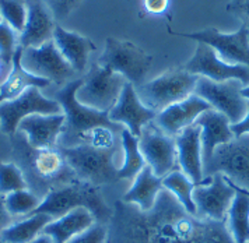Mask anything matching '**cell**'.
I'll list each match as a JSON object with an SVG mask.
<instances>
[{"label":"cell","instance_id":"1","mask_svg":"<svg viewBox=\"0 0 249 243\" xmlns=\"http://www.w3.org/2000/svg\"><path fill=\"white\" fill-rule=\"evenodd\" d=\"M111 220L109 243H235L227 222L189 214L167 189L147 212L118 201Z\"/></svg>","mask_w":249,"mask_h":243},{"label":"cell","instance_id":"2","mask_svg":"<svg viewBox=\"0 0 249 243\" xmlns=\"http://www.w3.org/2000/svg\"><path fill=\"white\" fill-rule=\"evenodd\" d=\"M13 156L23 171L28 190L44 200L53 189L79 180L59 148H34L23 133L13 136Z\"/></svg>","mask_w":249,"mask_h":243},{"label":"cell","instance_id":"3","mask_svg":"<svg viewBox=\"0 0 249 243\" xmlns=\"http://www.w3.org/2000/svg\"><path fill=\"white\" fill-rule=\"evenodd\" d=\"M83 84V77L76 78L59 89L53 100H56L65 113V126L59 137L57 147L70 148L80 144H90L94 136L104 127H109L122 133L124 124L115 123L108 113L100 112L80 104L76 92Z\"/></svg>","mask_w":249,"mask_h":243},{"label":"cell","instance_id":"4","mask_svg":"<svg viewBox=\"0 0 249 243\" xmlns=\"http://www.w3.org/2000/svg\"><path fill=\"white\" fill-rule=\"evenodd\" d=\"M79 207L89 208L95 215L97 224L105 225L112 218L113 212L107 206L98 188L81 180L49 191L34 214H48L53 220H57Z\"/></svg>","mask_w":249,"mask_h":243},{"label":"cell","instance_id":"5","mask_svg":"<svg viewBox=\"0 0 249 243\" xmlns=\"http://www.w3.org/2000/svg\"><path fill=\"white\" fill-rule=\"evenodd\" d=\"M57 148L81 182L100 188L102 185H109L119 180L116 156L124 151L122 147L98 148L91 144H80L70 148Z\"/></svg>","mask_w":249,"mask_h":243},{"label":"cell","instance_id":"6","mask_svg":"<svg viewBox=\"0 0 249 243\" xmlns=\"http://www.w3.org/2000/svg\"><path fill=\"white\" fill-rule=\"evenodd\" d=\"M197 80L199 76L191 74L183 66L174 67L157 78L140 84L136 87V91L143 105L159 113L172 104L193 95Z\"/></svg>","mask_w":249,"mask_h":243},{"label":"cell","instance_id":"7","mask_svg":"<svg viewBox=\"0 0 249 243\" xmlns=\"http://www.w3.org/2000/svg\"><path fill=\"white\" fill-rule=\"evenodd\" d=\"M153 57L130 41L107 38L102 55L97 65L122 74L135 87L142 84V80L148 73Z\"/></svg>","mask_w":249,"mask_h":243},{"label":"cell","instance_id":"8","mask_svg":"<svg viewBox=\"0 0 249 243\" xmlns=\"http://www.w3.org/2000/svg\"><path fill=\"white\" fill-rule=\"evenodd\" d=\"M126 83L127 80L122 74L95 63L83 77V84L76 92V98L89 108L109 113L119 100Z\"/></svg>","mask_w":249,"mask_h":243},{"label":"cell","instance_id":"9","mask_svg":"<svg viewBox=\"0 0 249 243\" xmlns=\"http://www.w3.org/2000/svg\"><path fill=\"white\" fill-rule=\"evenodd\" d=\"M214 174H223L231 183L249 191V134L234 137L215 148L209 164L203 166V176Z\"/></svg>","mask_w":249,"mask_h":243},{"label":"cell","instance_id":"10","mask_svg":"<svg viewBox=\"0 0 249 243\" xmlns=\"http://www.w3.org/2000/svg\"><path fill=\"white\" fill-rule=\"evenodd\" d=\"M244 84L239 80H227L215 83L206 77H199L195 94L204 100L212 109L223 113L231 124L241 122L248 112V101L241 94Z\"/></svg>","mask_w":249,"mask_h":243},{"label":"cell","instance_id":"11","mask_svg":"<svg viewBox=\"0 0 249 243\" xmlns=\"http://www.w3.org/2000/svg\"><path fill=\"white\" fill-rule=\"evenodd\" d=\"M57 113H63V109L56 100L46 98L38 87H30L16 100L0 104V126L7 136L13 137L25 118L31 115Z\"/></svg>","mask_w":249,"mask_h":243},{"label":"cell","instance_id":"12","mask_svg":"<svg viewBox=\"0 0 249 243\" xmlns=\"http://www.w3.org/2000/svg\"><path fill=\"white\" fill-rule=\"evenodd\" d=\"M21 65L28 73L57 86H66L77 76L59 52L53 39L38 48H23Z\"/></svg>","mask_w":249,"mask_h":243},{"label":"cell","instance_id":"13","mask_svg":"<svg viewBox=\"0 0 249 243\" xmlns=\"http://www.w3.org/2000/svg\"><path fill=\"white\" fill-rule=\"evenodd\" d=\"M237 191L223 174L204 177L203 183L193 189L196 217L202 220L227 222L228 211Z\"/></svg>","mask_w":249,"mask_h":243},{"label":"cell","instance_id":"14","mask_svg":"<svg viewBox=\"0 0 249 243\" xmlns=\"http://www.w3.org/2000/svg\"><path fill=\"white\" fill-rule=\"evenodd\" d=\"M139 147L146 165L151 168L156 176L162 179L177 171L178 151L175 137L165 134L154 121L143 127L139 137Z\"/></svg>","mask_w":249,"mask_h":243},{"label":"cell","instance_id":"15","mask_svg":"<svg viewBox=\"0 0 249 243\" xmlns=\"http://www.w3.org/2000/svg\"><path fill=\"white\" fill-rule=\"evenodd\" d=\"M179 35L212 46L218 57L228 65L249 67V30L245 25H241L232 34L221 33L217 28H206L203 31Z\"/></svg>","mask_w":249,"mask_h":243},{"label":"cell","instance_id":"16","mask_svg":"<svg viewBox=\"0 0 249 243\" xmlns=\"http://www.w3.org/2000/svg\"><path fill=\"white\" fill-rule=\"evenodd\" d=\"M191 74L223 83L227 80H239L244 87L249 86V67L242 65H228L223 62L217 52L209 45L197 42L192 59L183 65Z\"/></svg>","mask_w":249,"mask_h":243},{"label":"cell","instance_id":"17","mask_svg":"<svg viewBox=\"0 0 249 243\" xmlns=\"http://www.w3.org/2000/svg\"><path fill=\"white\" fill-rule=\"evenodd\" d=\"M108 116L115 123L124 124L133 136L140 137L143 127L156 121L157 112L151 111L146 105H143L137 95L136 87L127 81L116 105L108 113Z\"/></svg>","mask_w":249,"mask_h":243},{"label":"cell","instance_id":"18","mask_svg":"<svg viewBox=\"0 0 249 243\" xmlns=\"http://www.w3.org/2000/svg\"><path fill=\"white\" fill-rule=\"evenodd\" d=\"M209 109H212V106L200 97L193 94L186 100L172 104L164 111L159 112L154 122L165 134L177 137L183 129L195 124L197 118Z\"/></svg>","mask_w":249,"mask_h":243},{"label":"cell","instance_id":"19","mask_svg":"<svg viewBox=\"0 0 249 243\" xmlns=\"http://www.w3.org/2000/svg\"><path fill=\"white\" fill-rule=\"evenodd\" d=\"M27 22L20 34L18 45L21 48H38L53 39L56 27L55 17L49 10L45 0H25Z\"/></svg>","mask_w":249,"mask_h":243},{"label":"cell","instance_id":"20","mask_svg":"<svg viewBox=\"0 0 249 243\" xmlns=\"http://www.w3.org/2000/svg\"><path fill=\"white\" fill-rule=\"evenodd\" d=\"M202 129L195 123L183 129L177 137L178 165L181 171L192 180L196 186L202 185L203 176V161H202Z\"/></svg>","mask_w":249,"mask_h":243},{"label":"cell","instance_id":"21","mask_svg":"<svg viewBox=\"0 0 249 243\" xmlns=\"http://www.w3.org/2000/svg\"><path fill=\"white\" fill-rule=\"evenodd\" d=\"M65 126V113L31 115L21 121L17 132L23 133L34 148H56Z\"/></svg>","mask_w":249,"mask_h":243},{"label":"cell","instance_id":"22","mask_svg":"<svg viewBox=\"0 0 249 243\" xmlns=\"http://www.w3.org/2000/svg\"><path fill=\"white\" fill-rule=\"evenodd\" d=\"M196 124L202 129L200 141H202V161L203 166L209 164L212 156L214 154V150L234 139V134L231 132V122L223 113L209 109L203 112Z\"/></svg>","mask_w":249,"mask_h":243},{"label":"cell","instance_id":"23","mask_svg":"<svg viewBox=\"0 0 249 243\" xmlns=\"http://www.w3.org/2000/svg\"><path fill=\"white\" fill-rule=\"evenodd\" d=\"M53 42L59 52L66 59L69 65L74 69L77 74L86 71L90 53L97 49L95 44L90 38L68 31L59 24H56L53 31Z\"/></svg>","mask_w":249,"mask_h":243},{"label":"cell","instance_id":"24","mask_svg":"<svg viewBox=\"0 0 249 243\" xmlns=\"http://www.w3.org/2000/svg\"><path fill=\"white\" fill-rule=\"evenodd\" d=\"M95 224V215L89 208L79 207L48 224L42 233L48 235L53 243H68L77 235L90 229Z\"/></svg>","mask_w":249,"mask_h":243},{"label":"cell","instance_id":"25","mask_svg":"<svg viewBox=\"0 0 249 243\" xmlns=\"http://www.w3.org/2000/svg\"><path fill=\"white\" fill-rule=\"evenodd\" d=\"M21 53H23V48L18 46L14 53V57H13L12 69H10L7 77L4 78V81L0 84V104L6 102V101L16 100L30 87L45 88L51 84L48 80L36 77L24 69L21 65Z\"/></svg>","mask_w":249,"mask_h":243},{"label":"cell","instance_id":"26","mask_svg":"<svg viewBox=\"0 0 249 243\" xmlns=\"http://www.w3.org/2000/svg\"><path fill=\"white\" fill-rule=\"evenodd\" d=\"M162 189V179L156 176L151 168L146 165L136 176L132 188L124 193L122 201L137 206L139 210L147 212L154 207Z\"/></svg>","mask_w":249,"mask_h":243},{"label":"cell","instance_id":"27","mask_svg":"<svg viewBox=\"0 0 249 243\" xmlns=\"http://www.w3.org/2000/svg\"><path fill=\"white\" fill-rule=\"evenodd\" d=\"M227 179V177H226ZM227 182L235 189L237 194L232 200V204L228 211L227 217V226L232 235L235 243L249 242V196L241 189L231 183L228 179Z\"/></svg>","mask_w":249,"mask_h":243},{"label":"cell","instance_id":"28","mask_svg":"<svg viewBox=\"0 0 249 243\" xmlns=\"http://www.w3.org/2000/svg\"><path fill=\"white\" fill-rule=\"evenodd\" d=\"M53 218L48 214H33L27 218L18 220L7 229H4L0 239L4 243H31L44 232L48 224Z\"/></svg>","mask_w":249,"mask_h":243},{"label":"cell","instance_id":"29","mask_svg":"<svg viewBox=\"0 0 249 243\" xmlns=\"http://www.w3.org/2000/svg\"><path fill=\"white\" fill-rule=\"evenodd\" d=\"M122 150H124V164L119 166V179L133 180L146 166V161L139 147V137L133 136L129 129L124 127L121 133Z\"/></svg>","mask_w":249,"mask_h":243},{"label":"cell","instance_id":"30","mask_svg":"<svg viewBox=\"0 0 249 243\" xmlns=\"http://www.w3.org/2000/svg\"><path fill=\"white\" fill-rule=\"evenodd\" d=\"M162 186L178 199L189 214L196 215V206L193 201V189L196 185L182 171H174L162 177Z\"/></svg>","mask_w":249,"mask_h":243},{"label":"cell","instance_id":"31","mask_svg":"<svg viewBox=\"0 0 249 243\" xmlns=\"http://www.w3.org/2000/svg\"><path fill=\"white\" fill-rule=\"evenodd\" d=\"M41 203L42 200L28 189L13 191L10 194L4 196L6 210L9 211V214L16 221H18V218L23 220L33 215L34 211L41 206Z\"/></svg>","mask_w":249,"mask_h":243},{"label":"cell","instance_id":"32","mask_svg":"<svg viewBox=\"0 0 249 243\" xmlns=\"http://www.w3.org/2000/svg\"><path fill=\"white\" fill-rule=\"evenodd\" d=\"M25 189H28V185L20 166L13 161L0 164V196Z\"/></svg>","mask_w":249,"mask_h":243},{"label":"cell","instance_id":"33","mask_svg":"<svg viewBox=\"0 0 249 243\" xmlns=\"http://www.w3.org/2000/svg\"><path fill=\"white\" fill-rule=\"evenodd\" d=\"M0 13L16 33L21 34L27 22V3L24 0H0Z\"/></svg>","mask_w":249,"mask_h":243},{"label":"cell","instance_id":"34","mask_svg":"<svg viewBox=\"0 0 249 243\" xmlns=\"http://www.w3.org/2000/svg\"><path fill=\"white\" fill-rule=\"evenodd\" d=\"M16 31L6 21L0 24V59L12 67L13 57L20 45L17 44Z\"/></svg>","mask_w":249,"mask_h":243},{"label":"cell","instance_id":"35","mask_svg":"<svg viewBox=\"0 0 249 243\" xmlns=\"http://www.w3.org/2000/svg\"><path fill=\"white\" fill-rule=\"evenodd\" d=\"M83 1L84 0H45L49 10L52 11L55 20L57 21H62L69 17Z\"/></svg>","mask_w":249,"mask_h":243},{"label":"cell","instance_id":"36","mask_svg":"<svg viewBox=\"0 0 249 243\" xmlns=\"http://www.w3.org/2000/svg\"><path fill=\"white\" fill-rule=\"evenodd\" d=\"M108 239V229L102 224H95L86 232L80 233L68 243H105Z\"/></svg>","mask_w":249,"mask_h":243},{"label":"cell","instance_id":"37","mask_svg":"<svg viewBox=\"0 0 249 243\" xmlns=\"http://www.w3.org/2000/svg\"><path fill=\"white\" fill-rule=\"evenodd\" d=\"M227 11L239 18L242 25L249 30V0H230L227 4Z\"/></svg>","mask_w":249,"mask_h":243},{"label":"cell","instance_id":"38","mask_svg":"<svg viewBox=\"0 0 249 243\" xmlns=\"http://www.w3.org/2000/svg\"><path fill=\"white\" fill-rule=\"evenodd\" d=\"M13 137L7 136L1 130L0 126V164L3 162H10L9 159L13 156Z\"/></svg>","mask_w":249,"mask_h":243},{"label":"cell","instance_id":"39","mask_svg":"<svg viewBox=\"0 0 249 243\" xmlns=\"http://www.w3.org/2000/svg\"><path fill=\"white\" fill-rule=\"evenodd\" d=\"M143 6L147 13L160 16L164 14L170 7V0H143Z\"/></svg>","mask_w":249,"mask_h":243},{"label":"cell","instance_id":"40","mask_svg":"<svg viewBox=\"0 0 249 243\" xmlns=\"http://www.w3.org/2000/svg\"><path fill=\"white\" fill-rule=\"evenodd\" d=\"M16 220L9 214L4 206V196H0V235L4 229H7L10 225H13Z\"/></svg>","mask_w":249,"mask_h":243},{"label":"cell","instance_id":"41","mask_svg":"<svg viewBox=\"0 0 249 243\" xmlns=\"http://www.w3.org/2000/svg\"><path fill=\"white\" fill-rule=\"evenodd\" d=\"M231 132L234 134V137H239L244 134H249V101H248V112L245 115V118L238 123L231 124Z\"/></svg>","mask_w":249,"mask_h":243},{"label":"cell","instance_id":"42","mask_svg":"<svg viewBox=\"0 0 249 243\" xmlns=\"http://www.w3.org/2000/svg\"><path fill=\"white\" fill-rule=\"evenodd\" d=\"M10 69L12 67L7 66L1 59H0V84L4 81V78L7 77V74H9V71H10Z\"/></svg>","mask_w":249,"mask_h":243},{"label":"cell","instance_id":"43","mask_svg":"<svg viewBox=\"0 0 249 243\" xmlns=\"http://www.w3.org/2000/svg\"><path fill=\"white\" fill-rule=\"evenodd\" d=\"M31 243H53V241L48 236V235H44V233H41L35 241H33Z\"/></svg>","mask_w":249,"mask_h":243},{"label":"cell","instance_id":"44","mask_svg":"<svg viewBox=\"0 0 249 243\" xmlns=\"http://www.w3.org/2000/svg\"><path fill=\"white\" fill-rule=\"evenodd\" d=\"M241 94H242V97H244L245 100L249 101V86L244 87V88H242V91H241Z\"/></svg>","mask_w":249,"mask_h":243},{"label":"cell","instance_id":"45","mask_svg":"<svg viewBox=\"0 0 249 243\" xmlns=\"http://www.w3.org/2000/svg\"><path fill=\"white\" fill-rule=\"evenodd\" d=\"M239 189H241V188H239ZM241 190H242V191H245V193H247V194H248V196H249V191H248V190H245V189H241Z\"/></svg>","mask_w":249,"mask_h":243},{"label":"cell","instance_id":"46","mask_svg":"<svg viewBox=\"0 0 249 243\" xmlns=\"http://www.w3.org/2000/svg\"><path fill=\"white\" fill-rule=\"evenodd\" d=\"M3 22V17H1V13H0V24Z\"/></svg>","mask_w":249,"mask_h":243},{"label":"cell","instance_id":"47","mask_svg":"<svg viewBox=\"0 0 249 243\" xmlns=\"http://www.w3.org/2000/svg\"><path fill=\"white\" fill-rule=\"evenodd\" d=\"M0 243H4V242H3V241H1V239H0Z\"/></svg>","mask_w":249,"mask_h":243},{"label":"cell","instance_id":"48","mask_svg":"<svg viewBox=\"0 0 249 243\" xmlns=\"http://www.w3.org/2000/svg\"><path fill=\"white\" fill-rule=\"evenodd\" d=\"M248 243H249V242H248Z\"/></svg>","mask_w":249,"mask_h":243}]
</instances>
